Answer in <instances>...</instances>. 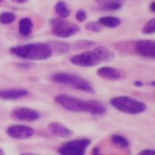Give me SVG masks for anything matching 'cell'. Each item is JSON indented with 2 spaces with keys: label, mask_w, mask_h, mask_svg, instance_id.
I'll return each mask as SVG.
<instances>
[{
  "label": "cell",
  "mask_w": 155,
  "mask_h": 155,
  "mask_svg": "<svg viewBox=\"0 0 155 155\" xmlns=\"http://www.w3.org/2000/svg\"><path fill=\"white\" fill-rule=\"evenodd\" d=\"M58 104L65 108L66 110L73 112H87L94 116L104 115L107 111L105 106L95 101H85L81 99H77L67 94H59L55 98Z\"/></svg>",
  "instance_id": "6da1fadb"
},
{
  "label": "cell",
  "mask_w": 155,
  "mask_h": 155,
  "mask_svg": "<svg viewBox=\"0 0 155 155\" xmlns=\"http://www.w3.org/2000/svg\"><path fill=\"white\" fill-rule=\"evenodd\" d=\"M10 52L21 58L27 60H46L52 56L53 49L50 45L46 43H30L13 47Z\"/></svg>",
  "instance_id": "7a4b0ae2"
},
{
  "label": "cell",
  "mask_w": 155,
  "mask_h": 155,
  "mask_svg": "<svg viewBox=\"0 0 155 155\" xmlns=\"http://www.w3.org/2000/svg\"><path fill=\"white\" fill-rule=\"evenodd\" d=\"M110 102V105L119 111L130 115L140 114L147 110V106L144 102L128 96H119L112 98Z\"/></svg>",
  "instance_id": "3957f363"
},
{
  "label": "cell",
  "mask_w": 155,
  "mask_h": 155,
  "mask_svg": "<svg viewBox=\"0 0 155 155\" xmlns=\"http://www.w3.org/2000/svg\"><path fill=\"white\" fill-rule=\"evenodd\" d=\"M51 80L54 82L71 86L75 89L81 90L85 92H89V93H92V94L95 93L94 89L86 80H84L83 78H81L80 76H77L74 74L65 73V72L54 73L51 76Z\"/></svg>",
  "instance_id": "277c9868"
},
{
  "label": "cell",
  "mask_w": 155,
  "mask_h": 155,
  "mask_svg": "<svg viewBox=\"0 0 155 155\" xmlns=\"http://www.w3.org/2000/svg\"><path fill=\"white\" fill-rule=\"evenodd\" d=\"M51 25V33L55 37L61 38H70L77 33L80 32V27L75 24H72L68 21H64L62 19L54 18L50 20Z\"/></svg>",
  "instance_id": "5b68a950"
},
{
  "label": "cell",
  "mask_w": 155,
  "mask_h": 155,
  "mask_svg": "<svg viewBox=\"0 0 155 155\" xmlns=\"http://www.w3.org/2000/svg\"><path fill=\"white\" fill-rule=\"evenodd\" d=\"M91 143V140L87 138L69 140L59 147L58 153L62 155H83Z\"/></svg>",
  "instance_id": "8992f818"
},
{
  "label": "cell",
  "mask_w": 155,
  "mask_h": 155,
  "mask_svg": "<svg viewBox=\"0 0 155 155\" xmlns=\"http://www.w3.org/2000/svg\"><path fill=\"white\" fill-rule=\"evenodd\" d=\"M70 62L76 66L83 67V68H91L99 65L101 61L96 52L92 51H86L81 54L73 56L70 58Z\"/></svg>",
  "instance_id": "52a82bcc"
},
{
  "label": "cell",
  "mask_w": 155,
  "mask_h": 155,
  "mask_svg": "<svg viewBox=\"0 0 155 155\" xmlns=\"http://www.w3.org/2000/svg\"><path fill=\"white\" fill-rule=\"evenodd\" d=\"M10 116L13 120L20 121H35L40 118V115L37 110L27 107H19L13 110Z\"/></svg>",
  "instance_id": "ba28073f"
},
{
  "label": "cell",
  "mask_w": 155,
  "mask_h": 155,
  "mask_svg": "<svg viewBox=\"0 0 155 155\" xmlns=\"http://www.w3.org/2000/svg\"><path fill=\"white\" fill-rule=\"evenodd\" d=\"M7 134L16 140H26L33 136L34 130L25 125H11L7 129Z\"/></svg>",
  "instance_id": "9c48e42d"
},
{
  "label": "cell",
  "mask_w": 155,
  "mask_h": 155,
  "mask_svg": "<svg viewBox=\"0 0 155 155\" xmlns=\"http://www.w3.org/2000/svg\"><path fill=\"white\" fill-rule=\"evenodd\" d=\"M135 51L141 57L151 58H155V42L154 40L143 39L135 43Z\"/></svg>",
  "instance_id": "30bf717a"
},
{
  "label": "cell",
  "mask_w": 155,
  "mask_h": 155,
  "mask_svg": "<svg viewBox=\"0 0 155 155\" xmlns=\"http://www.w3.org/2000/svg\"><path fill=\"white\" fill-rule=\"evenodd\" d=\"M29 94L28 91L25 89H8V90H0V99L6 101L19 100L27 97Z\"/></svg>",
  "instance_id": "8fae6325"
},
{
  "label": "cell",
  "mask_w": 155,
  "mask_h": 155,
  "mask_svg": "<svg viewBox=\"0 0 155 155\" xmlns=\"http://www.w3.org/2000/svg\"><path fill=\"white\" fill-rule=\"evenodd\" d=\"M48 130L51 134L60 137V138H69L73 135V131L67 127H65L63 124L58 122H51L48 126Z\"/></svg>",
  "instance_id": "7c38bea8"
},
{
  "label": "cell",
  "mask_w": 155,
  "mask_h": 155,
  "mask_svg": "<svg viewBox=\"0 0 155 155\" xmlns=\"http://www.w3.org/2000/svg\"><path fill=\"white\" fill-rule=\"evenodd\" d=\"M97 74L98 76L107 81H118L121 77L120 72L117 68L111 67H102L98 69Z\"/></svg>",
  "instance_id": "4fadbf2b"
},
{
  "label": "cell",
  "mask_w": 155,
  "mask_h": 155,
  "mask_svg": "<svg viewBox=\"0 0 155 155\" xmlns=\"http://www.w3.org/2000/svg\"><path fill=\"white\" fill-rule=\"evenodd\" d=\"M33 21L29 18H24L20 19L18 23V29L19 33L22 36H28L32 33L33 30Z\"/></svg>",
  "instance_id": "5bb4252c"
},
{
  "label": "cell",
  "mask_w": 155,
  "mask_h": 155,
  "mask_svg": "<svg viewBox=\"0 0 155 155\" xmlns=\"http://www.w3.org/2000/svg\"><path fill=\"white\" fill-rule=\"evenodd\" d=\"M94 51L96 52V54L98 55L101 62H108L114 58V54L107 48L98 47L94 49Z\"/></svg>",
  "instance_id": "9a60e30c"
},
{
  "label": "cell",
  "mask_w": 155,
  "mask_h": 155,
  "mask_svg": "<svg viewBox=\"0 0 155 155\" xmlns=\"http://www.w3.org/2000/svg\"><path fill=\"white\" fill-rule=\"evenodd\" d=\"M99 23L101 26H104L110 28H118L121 24V20L115 17H102L99 19Z\"/></svg>",
  "instance_id": "2e32d148"
},
{
  "label": "cell",
  "mask_w": 155,
  "mask_h": 155,
  "mask_svg": "<svg viewBox=\"0 0 155 155\" xmlns=\"http://www.w3.org/2000/svg\"><path fill=\"white\" fill-rule=\"evenodd\" d=\"M55 10H56V13L59 17H61L62 18H68L69 15H70V10H69L68 5L64 1L58 2L56 4V6H55Z\"/></svg>",
  "instance_id": "e0dca14e"
},
{
  "label": "cell",
  "mask_w": 155,
  "mask_h": 155,
  "mask_svg": "<svg viewBox=\"0 0 155 155\" xmlns=\"http://www.w3.org/2000/svg\"><path fill=\"white\" fill-rule=\"evenodd\" d=\"M111 142L116 147H119V148H121V149H126L130 145L128 140L125 137L121 136V135H113L111 137Z\"/></svg>",
  "instance_id": "ac0fdd59"
},
{
  "label": "cell",
  "mask_w": 155,
  "mask_h": 155,
  "mask_svg": "<svg viewBox=\"0 0 155 155\" xmlns=\"http://www.w3.org/2000/svg\"><path fill=\"white\" fill-rule=\"evenodd\" d=\"M17 17L14 13L12 12H3L0 14V22L2 24H5V25H8V24H11L13 23L15 20H16Z\"/></svg>",
  "instance_id": "d6986e66"
},
{
  "label": "cell",
  "mask_w": 155,
  "mask_h": 155,
  "mask_svg": "<svg viewBox=\"0 0 155 155\" xmlns=\"http://www.w3.org/2000/svg\"><path fill=\"white\" fill-rule=\"evenodd\" d=\"M154 31H155V19L152 18L144 25V27L142 28V33L146 35H150L154 33Z\"/></svg>",
  "instance_id": "ffe728a7"
},
{
  "label": "cell",
  "mask_w": 155,
  "mask_h": 155,
  "mask_svg": "<svg viewBox=\"0 0 155 155\" xmlns=\"http://www.w3.org/2000/svg\"><path fill=\"white\" fill-rule=\"evenodd\" d=\"M93 45H95V42L94 41L84 39V40H79V41H77L74 44V48H86L92 47Z\"/></svg>",
  "instance_id": "44dd1931"
},
{
  "label": "cell",
  "mask_w": 155,
  "mask_h": 155,
  "mask_svg": "<svg viewBox=\"0 0 155 155\" xmlns=\"http://www.w3.org/2000/svg\"><path fill=\"white\" fill-rule=\"evenodd\" d=\"M86 29L92 32H101L102 30V26L99 22H90L86 25Z\"/></svg>",
  "instance_id": "7402d4cb"
},
{
  "label": "cell",
  "mask_w": 155,
  "mask_h": 155,
  "mask_svg": "<svg viewBox=\"0 0 155 155\" xmlns=\"http://www.w3.org/2000/svg\"><path fill=\"white\" fill-rule=\"evenodd\" d=\"M54 47L59 53H66L69 49L68 44L65 43V42H55Z\"/></svg>",
  "instance_id": "603a6c76"
},
{
  "label": "cell",
  "mask_w": 155,
  "mask_h": 155,
  "mask_svg": "<svg viewBox=\"0 0 155 155\" xmlns=\"http://www.w3.org/2000/svg\"><path fill=\"white\" fill-rule=\"evenodd\" d=\"M126 0H97V3L99 5H101V7H105L108 5H111V4H123Z\"/></svg>",
  "instance_id": "cb8c5ba5"
},
{
  "label": "cell",
  "mask_w": 155,
  "mask_h": 155,
  "mask_svg": "<svg viewBox=\"0 0 155 155\" xmlns=\"http://www.w3.org/2000/svg\"><path fill=\"white\" fill-rule=\"evenodd\" d=\"M88 18V15L87 12L83 9H80L76 13V19L79 22H83Z\"/></svg>",
  "instance_id": "d4e9b609"
},
{
  "label": "cell",
  "mask_w": 155,
  "mask_h": 155,
  "mask_svg": "<svg viewBox=\"0 0 155 155\" xmlns=\"http://www.w3.org/2000/svg\"><path fill=\"white\" fill-rule=\"evenodd\" d=\"M103 9L105 10H109V11H115V10H119L122 8V4L117 3V4H111V5H108L105 7H102Z\"/></svg>",
  "instance_id": "484cf974"
},
{
  "label": "cell",
  "mask_w": 155,
  "mask_h": 155,
  "mask_svg": "<svg viewBox=\"0 0 155 155\" xmlns=\"http://www.w3.org/2000/svg\"><path fill=\"white\" fill-rule=\"evenodd\" d=\"M139 154L140 155H154L155 150H143Z\"/></svg>",
  "instance_id": "4316f807"
},
{
  "label": "cell",
  "mask_w": 155,
  "mask_h": 155,
  "mask_svg": "<svg viewBox=\"0 0 155 155\" xmlns=\"http://www.w3.org/2000/svg\"><path fill=\"white\" fill-rule=\"evenodd\" d=\"M134 85H135L136 87H138V88H141V87L143 86V83H142V81H136L134 82Z\"/></svg>",
  "instance_id": "83f0119b"
},
{
  "label": "cell",
  "mask_w": 155,
  "mask_h": 155,
  "mask_svg": "<svg viewBox=\"0 0 155 155\" xmlns=\"http://www.w3.org/2000/svg\"><path fill=\"white\" fill-rule=\"evenodd\" d=\"M12 1L17 4H25L28 1V0H12Z\"/></svg>",
  "instance_id": "f1b7e54d"
},
{
  "label": "cell",
  "mask_w": 155,
  "mask_h": 155,
  "mask_svg": "<svg viewBox=\"0 0 155 155\" xmlns=\"http://www.w3.org/2000/svg\"><path fill=\"white\" fill-rule=\"evenodd\" d=\"M92 154H100V150H99V148H98V147H96V148L93 150Z\"/></svg>",
  "instance_id": "f546056e"
},
{
  "label": "cell",
  "mask_w": 155,
  "mask_h": 155,
  "mask_svg": "<svg viewBox=\"0 0 155 155\" xmlns=\"http://www.w3.org/2000/svg\"><path fill=\"white\" fill-rule=\"evenodd\" d=\"M150 10H151L152 12H155V3H154V2H152V3L150 4Z\"/></svg>",
  "instance_id": "4dcf8cb0"
},
{
  "label": "cell",
  "mask_w": 155,
  "mask_h": 155,
  "mask_svg": "<svg viewBox=\"0 0 155 155\" xmlns=\"http://www.w3.org/2000/svg\"><path fill=\"white\" fill-rule=\"evenodd\" d=\"M3 154H5V151H4V150L0 148V155H3Z\"/></svg>",
  "instance_id": "1f68e13d"
},
{
  "label": "cell",
  "mask_w": 155,
  "mask_h": 155,
  "mask_svg": "<svg viewBox=\"0 0 155 155\" xmlns=\"http://www.w3.org/2000/svg\"><path fill=\"white\" fill-rule=\"evenodd\" d=\"M0 1H3V0H0Z\"/></svg>",
  "instance_id": "d6a6232c"
}]
</instances>
